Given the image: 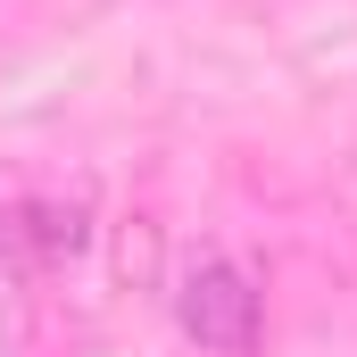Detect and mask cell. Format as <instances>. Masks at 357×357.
<instances>
[{
	"mask_svg": "<svg viewBox=\"0 0 357 357\" xmlns=\"http://www.w3.org/2000/svg\"><path fill=\"white\" fill-rule=\"evenodd\" d=\"M175 324L191 349L208 357H250L258 349V324H266V299H258V274L225 250H199L175 274Z\"/></svg>",
	"mask_w": 357,
	"mask_h": 357,
	"instance_id": "6da1fadb",
	"label": "cell"
},
{
	"mask_svg": "<svg viewBox=\"0 0 357 357\" xmlns=\"http://www.w3.org/2000/svg\"><path fill=\"white\" fill-rule=\"evenodd\" d=\"M116 282H125V291H158V282H167V233H158L150 208L116 216Z\"/></svg>",
	"mask_w": 357,
	"mask_h": 357,
	"instance_id": "7a4b0ae2",
	"label": "cell"
},
{
	"mask_svg": "<svg viewBox=\"0 0 357 357\" xmlns=\"http://www.w3.org/2000/svg\"><path fill=\"white\" fill-rule=\"evenodd\" d=\"M33 349V274L0 258V357Z\"/></svg>",
	"mask_w": 357,
	"mask_h": 357,
	"instance_id": "3957f363",
	"label": "cell"
},
{
	"mask_svg": "<svg viewBox=\"0 0 357 357\" xmlns=\"http://www.w3.org/2000/svg\"><path fill=\"white\" fill-rule=\"evenodd\" d=\"M75 357H116V349H108V341H91V349H75Z\"/></svg>",
	"mask_w": 357,
	"mask_h": 357,
	"instance_id": "277c9868",
	"label": "cell"
},
{
	"mask_svg": "<svg viewBox=\"0 0 357 357\" xmlns=\"http://www.w3.org/2000/svg\"><path fill=\"white\" fill-rule=\"evenodd\" d=\"M0 225H8V216H0Z\"/></svg>",
	"mask_w": 357,
	"mask_h": 357,
	"instance_id": "5b68a950",
	"label": "cell"
}]
</instances>
